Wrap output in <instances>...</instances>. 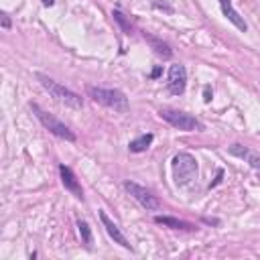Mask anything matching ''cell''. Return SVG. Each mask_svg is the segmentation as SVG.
<instances>
[{
	"label": "cell",
	"mask_w": 260,
	"mask_h": 260,
	"mask_svg": "<svg viewBox=\"0 0 260 260\" xmlns=\"http://www.w3.org/2000/svg\"><path fill=\"white\" fill-rule=\"evenodd\" d=\"M203 93H205V98H203V100H205V102H210V100H212V93H210V88H205V92H203Z\"/></svg>",
	"instance_id": "d6986e66"
},
{
	"label": "cell",
	"mask_w": 260,
	"mask_h": 260,
	"mask_svg": "<svg viewBox=\"0 0 260 260\" xmlns=\"http://www.w3.org/2000/svg\"><path fill=\"white\" fill-rule=\"evenodd\" d=\"M173 179L175 185L179 187H189L195 179H197V173H199V167H197V161L193 154L189 153H179L175 154L173 159Z\"/></svg>",
	"instance_id": "3957f363"
},
{
	"label": "cell",
	"mask_w": 260,
	"mask_h": 260,
	"mask_svg": "<svg viewBox=\"0 0 260 260\" xmlns=\"http://www.w3.org/2000/svg\"><path fill=\"white\" fill-rule=\"evenodd\" d=\"M77 230H79V234H81V240H84V244H86L88 248H92V230H90L88 222L77 220Z\"/></svg>",
	"instance_id": "2e32d148"
},
{
	"label": "cell",
	"mask_w": 260,
	"mask_h": 260,
	"mask_svg": "<svg viewBox=\"0 0 260 260\" xmlns=\"http://www.w3.org/2000/svg\"><path fill=\"white\" fill-rule=\"evenodd\" d=\"M59 175H61V183H63V187L69 191V193H74L77 199H84V189H81V185L77 181V177L76 173L71 171L67 165H59Z\"/></svg>",
	"instance_id": "9c48e42d"
},
{
	"label": "cell",
	"mask_w": 260,
	"mask_h": 260,
	"mask_svg": "<svg viewBox=\"0 0 260 260\" xmlns=\"http://www.w3.org/2000/svg\"><path fill=\"white\" fill-rule=\"evenodd\" d=\"M153 140H154V137H153L151 132H147V134H142V137L130 140L128 142V151L130 153H144L153 144Z\"/></svg>",
	"instance_id": "5bb4252c"
},
{
	"label": "cell",
	"mask_w": 260,
	"mask_h": 260,
	"mask_svg": "<svg viewBox=\"0 0 260 260\" xmlns=\"http://www.w3.org/2000/svg\"><path fill=\"white\" fill-rule=\"evenodd\" d=\"M144 41H147V43L151 45V49H153L159 57H163V59H171V57H173V49H171L167 43H165V41L153 37V35H149V33H144Z\"/></svg>",
	"instance_id": "7c38bea8"
},
{
	"label": "cell",
	"mask_w": 260,
	"mask_h": 260,
	"mask_svg": "<svg viewBox=\"0 0 260 260\" xmlns=\"http://www.w3.org/2000/svg\"><path fill=\"white\" fill-rule=\"evenodd\" d=\"M35 77L39 79V84L43 86V90H45L55 102L63 104V106H67V108H74V110H81V108H84V98H81L79 93H76V92L67 90L65 86L57 84V81H55V79H51L49 76L35 74Z\"/></svg>",
	"instance_id": "6da1fadb"
},
{
	"label": "cell",
	"mask_w": 260,
	"mask_h": 260,
	"mask_svg": "<svg viewBox=\"0 0 260 260\" xmlns=\"http://www.w3.org/2000/svg\"><path fill=\"white\" fill-rule=\"evenodd\" d=\"M222 177H224V171H217V177H215V181H214V183H210V189H212V187H215L217 183L222 181Z\"/></svg>",
	"instance_id": "ac0fdd59"
},
{
	"label": "cell",
	"mask_w": 260,
	"mask_h": 260,
	"mask_svg": "<svg viewBox=\"0 0 260 260\" xmlns=\"http://www.w3.org/2000/svg\"><path fill=\"white\" fill-rule=\"evenodd\" d=\"M88 98H92L100 106H106L114 112H128L130 104L128 98L124 96L120 90H110V88H98V86H86Z\"/></svg>",
	"instance_id": "7a4b0ae2"
},
{
	"label": "cell",
	"mask_w": 260,
	"mask_h": 260,
	"mask_svg": "<svg viewBox=\"0 0 260 260\" xmlns=\"http://www.w3.org/2000/svg\"><path fill=\"white\" fill-rule=\"evenodd\" d=\"M167 88L173 96H181L187 88V71L181 63H175L169 67V77H167Z\"/></svg>",
	"instance_id": "52a82bcc"
},
{
	"label": "cell",
	"mask_w": 260,
	"mask_h": 260,
	"mask_svg": "<svg viewBox=\"0 0 260 260\" xmlns=\"http://www.w3.org/2000/svg\"><path fill=\"white\" fill-rule=\"evenodd\" d=\"M112 16H114V20H116V23L120 25V29H122V33H124V35H132V31H134V29H132V25H130V20L126 18V15H124L120 8L114 10Z\"/></svg>",
	"instance_id": "9a60e30c"
},
{
	"label": "cell",
	"mask_w": 260,
	"mask_h": 260,
	"mask_svg": "<svg viewBox=\"0 0 260 260\" xmlns=\"http://www.w3.org/2000/svg\"><path fill=\"white\" fill-rule=\"evenodd\" d=\"M122 187L126 189V193L132 197V199H137L147 212H159L161 210V201L157 199V195H153L147 187H142L134 181H124Z\"/></svg>",
	"instance_id": "8992f818"
},
{
	"label": "cell",
	"mask_w": 260,
	"mask_h": 260,
	"mask_svg": "<svg viewBox=\"0 0 260 260\" xmlns=\"http://www.w3.org/2000/svg\"><path fill=\"white\" fill-rule=\"evenodd\" d=\"M161 76V67H157V69H153V74H151V77H159Z\"/></svg>",
	"instance_id": "ffe728a7"
},
{
	"label": "cell",
	"mask_w": 260,
	"mask_h": 260,
	"mask_svg": "<svg viewBox=\"0 0 260 260\" xmlns=\"http://www.w3.org/2000/svg\"><path fill=\"white\" fill-rule=\"evenodd\" d=\"M228 153L232 154V157H238V159H242L244 163H248L252 169H256V171H260V154L258 153H254L252 149H248V147H244V144H232L230 149H228Z\"/></svg>",
	"instance_id": "30bf717a"
},
{
	"label": "cell",
	"mask_w": 260,
	"mask_h": 260,
	"mask_svg": "<svg viewBox=\"0 0 260 260\" xmlns=\"http://www.w3.org/2000/svg\"><path fill=\"white\" fill-rule=\"evenodd\" d=\"M41 2H43L45 6H53V4H55V0H41Z\"/></svg>",
	"instance_id": "44dd1931"
},
{
	"label": "cell",
	"mask_w": 260,
	"mask_h": 260,
	"mask_svg": "<svg viewBox=\"0 0 260 260\" xmlns=\"http://www.w3.org/2000/svg\"><path fill=\"white\" fill-rule=\"evenodd\" d=\"M154 222L161 224V226L173 228V230H187V232L195 230V226H193V224L183 222V220H177V217H169V215H157V217H154Z\"/></svg>",
	"instance_id": "4fadbf2b"
},
{
	"label": "cell",
	"mask_w": 260,
	"mask_h": 260,
	"mask_svg": "<svg viewBox=\"0 0 260 260\" xmlns=\"http://www.w3.org/2000/svg\"><path fill=\"white\" fill-rule=\"evenodd\" d=\"M220 2V6H222V13H224V16L230 20V23L238 29V31H242V33H246L248 31V25H246V20L240 16V13L232 6V0H217Z\"/></svg>",
	"instance_id": "8fae6325"
},
{
	"label": "cell",
	"mask_w": 260,
	"mask_h": 260,
	"mask_svg": "<svg viewBox=\"0 0 260 260\" xmlns=\"http://www.w3.org/2000/svg\"><path fill=\"white\" fill-rule=\"evenodd\" d=\"M161 118L165 122H169L173 128L177 130H183V132H199L203 130V124L197 120L195 116L181 110H173V108H161Z\"/></svg>",
	"instance_id": "277c9868"
},
{
	"label": "cell",
	"mask_w": 260,
	"mask_h": 260,
	"mask_svg": "<svg viewBox=\"0 0 260 260\" xmlns=\"http://www.w3.org/2000/svg\"><path fill=\"white\" fill-rule=\"evenodd\" d=\"M31 110H33V114L37 116V120L43 124V126L51 132V134H55V137H59V138H63V140H69V142H74L76 140V134L71 132L67 126L61 120H57L53 114H49V112H45L43 108L39 106V104H31Z\"/></svg>",
	"instance_id": "5b68a950"
},
{
	"label": "cell",
	"mask_w": 260,
	"mask_h": 260,
	"mask_svg": "<svg viewBox=\"0 0 260 260\" xmlns=\"http://www.w3.org/2000/svg\"><path fill=\"white\" fill-rule=\"evenodd\" d=\"M0 20H2V29L8 31V29H10V16H8L6 13H2V15H0Z\"/></svg>",
	"instance_id": "e0dca14e"
},
{
	"label": "cell",
	"mask_w": 260,
	"mask_h": 260,
	"mask_svg": "<svg viewBox=\"0 0 260 260\" xmlns=\"http://www.w3.org/2000/svg\"><path fill=\"white\" fill-rule=\"evenodd\" d=\"M98 215H100V222H102V226H104V228H106V232H108V236L112 238V240L116 242V244H120L122 248H126V250H132V244L128 242V238L120 232V228L110 220L108 214L104 212V210H100V212H98Z\"/></svg>",
	"instance_id": "ba28073f"
}]
</instances>
